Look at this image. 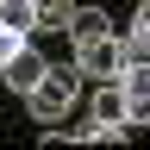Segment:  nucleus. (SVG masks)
Instances as JSON below:
<instances>
[{"label": "nucleus", "instance_id": "nucleus-1", "mask_svg": "<svg viewBox=\"0 0 150 150\" xmlns=\"http://www.w3.org/2000/svg\"><path fill=\"white\" fill-rule=\"evenodd\" d=\"M75 94H81V75H75V69H44V75H38V88L25 94V106H31V119H63V112L75 106Z\"/></svg>", "mask_w": 150, "mask_h": 150}, {"label": "nucleus", "instance_id": "nucleus-2", "mask_svg": "<svg viewBox=\"0 0 150 150\" xmlns=\"http://www.w3.org/2000/svg\"><path fill=\"white\" fill-rule=\"evenodd\" d=\"M119 63H125V56H119V38H88V44H75V75H94V81H112V75H119Z\"/></svg>", "mask_w": 150, "mask_h": 150}, {"label": "nucleus", "instance_id": "nucleus-3", "mask_svg": "<svg viewBox=\"0 0 150 150\" xmlns=\"http://www.w3.org/2000/svg\"><path fill=\"white\" fill-rule=\"evenodd\" d=\"M44 69H50L44 56H38L31 44H19V50L6 56V63H0V81H6L13 94H31V88H38V75H44Z\"/></svg>", "mask_w": 150, "mask_h": 150}, {"label": "nucleus", "instance_id": "nucleus-4", "mask_svg": "<svg viewBox=\"0 0 150 150\" xmlns=\"http://www.w3.org/2000/svg\"><path fill=\"white\" fill-rule=\"evenodd\" d=\"M63 31L75 38V44H88V38H106V31H112V19H106L100 6H75V13L63 19Z\"/></svg>", "mask_w": 150, "mask_h": 150}, {"label": "nucleus", "instance_id": "nucleus-5", "mask_svg": "<svg viewBox=\"0 0 150 150\" xmlns=\"http://www.w3.org/2000/svg\"><path fill=\"white\" fill-rule=\"evenodd\" d=\"M125 94H119V81H100L94 88V125H125Z\"/></svg>", "mask_w": 150, "mask_h": 150}, {"label": "nucleus", "instance_id": "nucleus-6", "mask_svg": "<svg viewBox=\"0 0 150 150\" xmlns=\"http://www.w3.org/2000/svg\"><path fill=\"white\" fill-rule=\"evenodd\" d=\"M0 25H6V31H19V38H31V31H38L31 0H0Z\"/></svg>", "mask_w": 150, "mask_h": 150}, {"label": "nucleus", "instance_id": "nucleus-7", "mask_svg": "<svg viewBox=\"0 0 150 150\" xmlns=\"http://www.w3.org/2000/svg\"><path fill=\"white\" fill-rule=\"evenodd\" d=\"M19 44H25V38H19V31H6V25H0V63H6V56H13Z\"/></svg>", "mask_w": 150, "mask_h": 150}]
</instances>
